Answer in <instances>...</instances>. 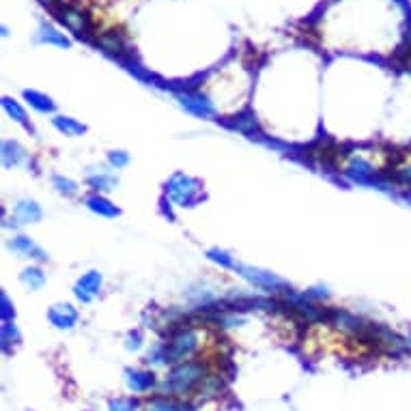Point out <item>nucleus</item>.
Listing matches in <instances>:
<instances>
[{
	"instance_id": "1",
	"label": "nucleus",
	"mask_w": 411,
	"mask_h": 411,
	"mask_svg": "<svg viewBox=\"0 0 411 411\" xmlns=\"http://www.w3.org/2000/svg\"><path fill=\"white\" fill-rule=\"evenodd\" d=\"M207 379H209L207 366L201 360H187V362L172 366V371L160 383V390H162L164 396H175L177 399V396L199 392Z\"/></svg>"
},
{
	"instance_id": "2",
	"label": "nucleus",
	"mask_w": 411,
	"mask_h": 411,
	"mask_svg": "<svg viewBox=\"0 0 411 411\" xmlns=\"http://www.w3.org/2000/svg\"><path fill=\"white\" fill-rule=\"evenodd\" d=\"M164 344H166V364L177 366V364L187 362L196 355V351L201 347V338H199L196 330L187 328L181 323V326L172 328V332L168 334V340Z\"/></svg>"
},
{
	"instance_id": "3",
	"label": "nucleus",
	"mask_w": 411,
	"mask_h": 411,
	"mask_svg": "<svg viewBox=\"0 0 411 411\" xmlns=\"http://www.w3.org/2000/svg\"><path fill=\"white\" fill-rule=\"evenodd\" d=\"M166 196L172 203L190 207V205L199 203L203 199V185L194 177L183 175V172H177V175H172L170 181L166 183Z\"/></svg>"
},
{
	"instance_id": "4",
	"label": "nucleus",
	"mask_w": 411,
	"mask_h": 411,
	"mask_svg": "<svg viewBox=\"0 0 411 411\" xmlns=\"http://www.w3.org/2000/svg\"><path fill=\"white\" fill-rule=\"evenodd\" d=\"M237 274H240L242 278H246L250 285L263 289L267 293H291V285L287 283V280L278 278L276 274L271 271H265V269H256V267H248V265H242V263H235L233 267Z\"/></svg>"
},
{
	"instance_id": "5",
	"label": "nucleus",
	"mask_w": 411,
	"mask_h": 411,
	"mask_svg": "<svg viewBox=\"0 0 411 411\" xmlns=\"http://www.w3.org/2000/svg\"><path fill=\"white\" fill-rule=\"evenodd\" d=\"M101 283H103V278L99 271H89V274H84L78 283H76V297L82 301V304H89V301H93L99 291H101Z\"/></svg>"
},
{
	"instance_id": "6",
	"label": "nucleus",
	"mask_w": 411,
	"mask_h": 411,
	"mask_svg": "<svg viewBox=\"0 0 411 411\" xmlns=\"http://www.w3.org/2000/svg\"><path fill=\"white\" fill-rule=\"evenodd\" d=\"M48 319L56 330H74L80 314L72 304H54L48 310Z\"/></svg>"
},
{
	"instance_id": "7",
	"label": "nucleus",
	"mask_w": 411,
	"mask_h": 411,
	"mask_svg": "<svg viewBox=\"0 0 411 411\" xmlns=\"http://www.w3.org/2000/svg\"><path fill=\"white\" fill-rule=\"evenodd\" d=\"M9 248L13 252H17L19 256H24V258H33V261L37 263H46L48 261V254L43 248H39L31 237H24V235H17L13 237V240L9 242Z\"/></svg>"
},
{
	"instance_id": "8",
	"label": "nucleus",
	"mask_w": 411,
	"mask_h": 411,
	"mask_svg": "<svg viewBox=\"0 0 411 411\" xmlns=\"http://www.w3.org/2000/svg\"><path fill=\"white\" fill-rule=\"evenodd\" d=\"M125 381H127V387L136 394H142V392H149L151 387L156 385V375L149 373V371H132L127 369L125 371Z\"/></svg>"
},
{
	"instance_id": "9",
	"label": "nucleus",
	"mask_w": 411,
	"mask_h": 411,
	"mask_svg": "<svg viewBox=\"0 0 411 411\" xmlns=\"http://www.w3.org/2000/svg\"><path fill=\"white\" fill-rule=\"evenodd\" d=\"M13 218L19 224H37L43 218V211L35 201H19L13 207Z\"/></svg>"
},
{
	"instance_id": "10",
	"label": "nucleus",
	"mask_w": 411,
	"mask_h": 411,
	"mask_svg": "<svg viewBox=\"0 0 411 411\" xmlns=\"http://www.w3.org/2000/svg\"><path fill=\"white\" fill-rule=\"evenodd\" d=\"M146 411H196L190 403L179 401L175 396H153L146 403Z\"/></svg>"
},
{
	"instance_id": "11",
	"label": "nucleus",
	"mask_w": 411,
	"mask_h": 411,
	"mask_svg": "<svg viewBox=\"0 0 411 411\" xmlns=\"http://www.w3.org/2000/svg\"><path fill=\"white\" fill-rule=\"evenodd\" d=\"M385 177L390 179L392 187H399L401 192H411V160L399 162Z\"/></svg>"
},
{
	"instance_id": "12",
	"label": "nucleus",
	"mask_w": 411,
	"mask_h": 411,
	"mask_svg": "<svg viewBox=\"0 0 411 411\" xmlns=\"http://www.w3.org/2000/svg\"><path fill=\"white\" fill-rule=\"evenodd\" d=\"M86 207L93 213L101 215V218H117V215H121V209L112 205L106 196H101V194H91V196L86 199Z\"/></svg>"
},
{
	"instance_id": "13",
	"label": "nucleus",
	"mask_w": 411,
	"mask_h": 411,
	"mask_svg": "<svg viewBox=\"0 0 411 411\" xmlns=\"http://www.w3.org/2000/svg\"><path fill=\"white\" fill-rule=\"evenodd\" d=\"M0 156H3V164H5L7 168H13V166H19L22 162L26 160V151L22 149L19 142L5 140V142H3V149H0Z\"/></svg>"
},
{
	"instance_id": "14",
	"label": "nucleus",
	"mask_w": 411,
	"mask_h": 411,
	"mask_svg": "<svg viewBox=\"0 0 411 411\" xmlns=\"http://www.w3.org/2000/svg\"><path fill=\"white\" fill-rule=\"evenodd\" d=\"M179 99H181L183 108H187V110H190L192 115H196V117H201V119H209V117H213V108H211V103H209L205 97L181 95Z\"/></svg>"
},
{
	"instance_id": "15",
	"label": "nucleus",
	"mask_w": 411,
	"mask_h": 411,
	"mask_svg": "<svg viewBox=\"0 0 411 411\" xmlns=\"http://www.w3.org/2000/svg\"><path fill=\"white\" fill-rule=\"evenodd\" d=\"M52 123H54V127L58 129V132L65 134V136H82L86 132L84 123H80L76 119H69V117H56V119H52Z\"/></svg>"
},
{
	"instance_id": "16",
	"label": "nucleus",
	"mask_w": 411,
	"mask_h": 411,
	"mask_svg": "<svg viewBox=\"0 0 411 411\" xmlns=\"http://www.w3.org/2000/svg\"><path fill=\"white\" fill-rule=\"evenodd\" d=\"M22 283H24L31 291H37L46 285V274H43V269H39V267H26L24 271H22Z\"/></svg>"
},
{
	"instance_id": "17",
	"label": "nucleus",
	"mask_w": 411,
	"mask_h": 411,
	"mask_svg": "<svg viewBox=\"0 0 411 411\" xmlns=\"http://www.w3.org/2000/svg\"><path fill=\"white\" fill-rule=\"evenodd\" d=\"M0 340H3V349L9 351L11 344H17L22 340L19 330L15 328L13 321H3V328H0Z\"/></svg>"
},
{
	"instance_id": "18",
	"label": "nucleus",
	"mask_w": 411,
	"mask_h": 411,
	"mask_svg": "<svg viewBox=\"0 0 411 411\" xmlns=\"http://www.w3.org/2000/svg\"><path fill=\"white\" fill-rule=\"evenodd\" d=\"M86 183L97 192H110L117 185V179L112 175H108V172H99V175H91L86 179Z\"/></svg>"
},
{
	"instance_id": "19",
	"label": "nucleus",
	"mask_w": 411,
	"mask_h": 411,
	"mask_svg": "<svg viewBox=\"0 0 411 411\" xmlns=\"http://www.w3.org/2000/svg\"><path fill=\"white\" fill-rule=\"evenodd\" d=\"M52 183H54L56 192L62 194V196H76V194H78V183L67 179V177H62V175H54Z\"/></svg>"
},
{
	"instance_id": "20",
	"label": "nucleus",
	"mask_w": 411,
	"mask_h": 411,
	"mask_svg": "<svg viewBox=\"0 0 411 411\" xmlns=\"http://www.w3.org/2000/svg\"><path fill=\"white\" fill-rule=\"evenodd\" d=\"M3 106H5V110H7V115L13 119V121H17L19 125H24V127H28L31 129V125H28V119H26V112L22 110V108L13 101V99H9V97H5L3 99Z\"/></svg>"
},
{
	"instance_id": "21",
	"label": "nucleus",
	"mask_w": 411,
	"mask_h": 411,
	"mask_svg": "<svg viewBox=\"0 0 411 411\" xmlns=\"http://www.w3.org/2000/svg\"><path fill=\"white\" fill-rule=\"evenodd\" d=\"M24 95H26L28 103H31L33 108H37L39 112H54V103H52V99H50V97H43V95H39V93H31V91H26Z\"/></svg>"
},
{
	"instance_id": "22",
	"label": "nucleus",
	"mask_w": 411,
	"mask_h": 411,
	"mask_svg": "<svg viewBox=\"0 0 411 411\" xmlns=\"http://www.w3.org/2000/svg\"><path fill=\"white\" fill-rule=\"evenodd\" d=\"M207 256L211 258L213 263H218V265L224 267V269H233V267H235V258H233L228 252L220 250V248H211V250H207Z\"/></svg>"
},
{
	"instance_id": "23",
	"label": "nucleus",
	"mask_w": 411,
	"mask_h": 411,
	"mask_svg": "<svg viewBox=\"0 0 411 411\" xmlns=\"http://www.w3.org/2000/svg\"><path fill=\"white\" fill-rule=\"evenodd\" d=\"M0 317H3V321H13L15 319V308H13V304L9 301V295L3 291L0 293Z\"/></svg>"
},
{
	"instance_id": "24",
	"label": "nucleus",
	"mask_w": 411,
	"mask_h": 411,
	"mask_svg": "<svg viewBox=\"0 0 411 411\" xmlns=\"http://www.w3.org/2000/svg\"><path fill=\"white\" fill-rule=\"evenodd\" d=\"M108 162H110L112 168L121 170L129 164V153H125V151H110V156H108Z\"/></svg>"
},
{
	"instance_id": "25",
	"label": "nucleus",
	"mask_w": 411,
	"mask_h": 411,
	"mask_svg": "<svg viewBox=\"0 0 411 411\" xmlns=\"http://www.w3.org/2000/svg\"><path fill=\"white\" fill-rule=\"evenodd\" d=\"M110 409L112 411H136L138 403L134 399H117V401L110 403Z\"/></svg>"
},
{
	"instance_id": "26",
	"label": "nucleus",
	"mask_w": 411,
	"mask_h": 411,
	"mask_svg": "<svg viewBox=\"0 0 411 411\" xmlns=\"http://www.w3.org/2000/svg\"><path fill=\"white\" fill-rule=\"evenodd\" d=\"M140 340H142L140 332H132V334L127 336V349H138L140 347Z\"/></svg>"
},
{
	"instance_id": "27",
	"label": "nucleus",
	"mask_w": 411,
	"mask_h": 411,
	"mask_svg": "<svg viewBox=\"0 0 411 411\" xmlns=\"http://www.w3.org/2000/svg\"><path fill=\"white\" fill-rule=\"evenodd\" d=\"M407 340H409V347H411V334H409V338H407Z\"/></svg>"
}]
</instances>
